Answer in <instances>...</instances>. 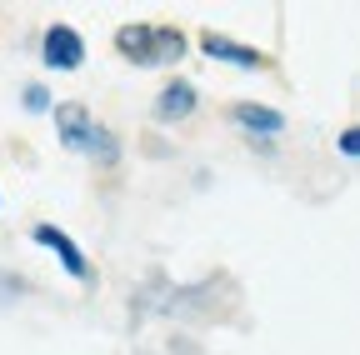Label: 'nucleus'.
<instances>
[{"mask_svg":"<svg viewBox=\"0 0 360 355\" xmlns=\"http://www.w3.org/2000/svg\"><path fill=\"white\" fill-rule=\"evenodd\" d=\"M115 46L135 65H170V60L186 56L180 30H165V25H120L115 30Z\"/></svg>","mask_w":360,"mask_h":355,"instance_id":"1","label":"nucleus"},{"mask_svg":"<svg viewBox=\"0 0 360 355\" xmlns=\"http://www.w3.org/2000/svg\"><path fill=\"white\" fill-rule=\"evenodd\" d=\"M56 130H60V146H65V150H90V155H101L105 165L120 155L115 136H110V130H101L96 120H90V110L75 105V101L56 105Z\"/></svg>","mask_w":360,"mask_h":355,"instance_id":"2","label":"nucleus"},{"mask_svg":"<svg viewBox=\"0 0 360 355\" xmlns=\"http://www.w3.org/2000/svg\"><path fill=\"white\" fill-rule=\"evenodd\" d=\"M45 65L51 70H80L85 65V46H80V30H70V25H51L45 30Z\"/></svg>","mask_w":360,"mask_h":355,"instance_id":"3","label":"nucleus"},{"mask_svg":"<svg viewBox=\"0 0 360 355\" xmlns=\"http://www.w3.org/2000/svg\"><path fill=\"white\" fill-rule=\"evenodd\" d=\"M200 51H205L210 60L240 65V70H260V65H265V56H260L255 46H240V40H231V35H215V30H205V35H200Z\"/></svg>","mask_w":360,"mask_h":355,"instance_id":"4","label":"nucleus"},{"mask_svg":"<svg viewBox=\"0 0 360 355\" xmlns=\"http://www.w3.org/2000/svg\"><path fill=\"white\" fill-rule=\"evenodd\" d=\"M35 240H40L45 250H56V255H60V265H65V271H70L75 280H85V276H90V265H85V255L75 250V240H70L65 231H56V226H35Z\"/></svg>","mask_w":360,"mask_h":355,"instance_id":"5","label":"nucleus"},{"mask_svg":"<svg viewBox=\"0 0 360 355\" xmlns=\"http://www.w3.org/2000/svg\"><path fill=\"white\" fill-rule=\"evenodd\" d=\"M191 110H195V85H191V80H170L165 91L155 96V115H160L165 125H170V120H186Z\"/></svg>","mask_w":360,"mask_h":355,"instance_id":"6","label":"nucleus"},{"mask_svg":"<svg viewBox=\"0 0 360 355\" xmlns=\"http://www.w3.org/2000/svg\"><path fill=\"white\" fill-rule=\"evenodd\" d=\"M231 115H236V125H245V130H250V136H281V130H285V115H281V110L255 105V101H240Z\"/></svg>","mask_w":360,"mask_h":355,"instance_id":"7","label":"nucleus"},{"mask_svg":"<svg viewBox=\"0 0 360 355\" xmlns=\"http://www.w3.org/2000/svg\"><path fill=\"white\" fill-rule=\"evenodd\" d=\"M335 150H340V155H350V160H360V125H345V130H340Z\"/></svg>","mask_w":360,"mask_h":355,"instance_id":"8","label":"nucleus"},{"mask_svg":"<svg viewBox=\"0 0 360 355\" xmlns=\"http://www.w3.org/2000/svg\"><path fill=\"white\" fill-rule=\"evenodd\" d=\"M51 105V91H45V85H30L25 91V110H45Z\"/></svg>","mask_w":360,"mask_h":355,"instance_id":"9","label":"nucleus"}]
</instances>
